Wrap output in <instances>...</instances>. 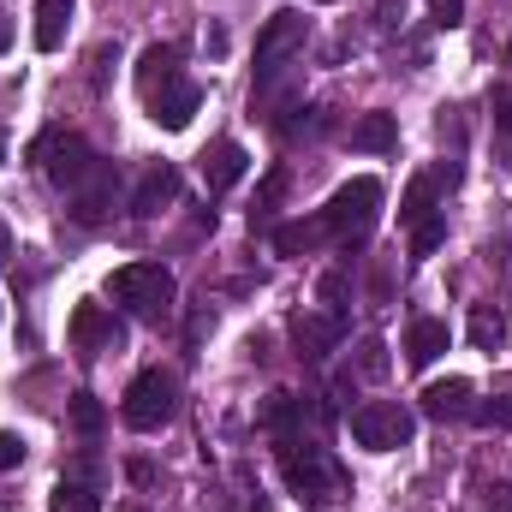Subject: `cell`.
I'll use <instances>...</instances> for the list:
<instances>
[{
    "instance_id": "obj_1",
    "label": "cell",
    "mask_w": 512,
    "mask_h": 512,
    "mask_svg": "<svg viewBox=\"0 0 512 512\" xmlns=\"http://www.w3.org/2000/svg\"><path fill=\"white\" fill-rule=\"evenodd\" d=\"M137 96H143V108H149V120L167 131H185L197 120V108H203V90L185 78V66H179V48L173 42H155V48H143V60H137Z\"/></svg>"
},
{
    "instance_id": "obj_2",
    "label": "cell",
    "mask_w": 512,
    "mask_h": 512,
    "mask_svg": "<svg viewBox=\"0 0 512 512\" xmlns=\"http://www.w3.org/2000/svg\"><path fill=\"white\" fill-rule=\"evenodd\" d=\"M274 459H280L286 489H292L304 507H334V501L352 489V477H346L340 459L322 447V435H286V441H274Z\"/></svg>"
},
{
    "instance_id": "obj_3",
    "label": "cell",
    "mask_w": 512,
    "mask_h": 512,
    "mask_svg": "<svg viewBox=\"0 0 512 512\" xmlns=\"http://www.w3.org/2000/svg\"><path fill=\"white\" fill-rule=\"evenodd\" d=\"M316 221H322L328 245L358 251V245L376 233V221H382V185H376V179H346V185L328 197V209H316Z\"/></svg>"
},
{
    "instance_id": "obj_4",
    "label": "cell",
    "mask_w": 512,
    "mask_h": 512,
    "mask_svg": "<svg viewBox=\"0 0 512 512\" xmlns=\"http://www.w3.org/2000/svg\"><path fill=\"white\" fill-rule=\"evenodd\" d=\"M108 292L126 304L137 322H149V328L173 322V298H179V286H173V274H167L161 262H126V268H114Z\"/></svg>"
},
{
    "instance_id": "obj_5",
    "label": "cell",
    "mask_w": 512,
    "mask_h": 512,
    "mask_svg": "<svg viewBox=\"0 0 512 512\" xmlns=\"http://www.w3.org/2000/svg\"><path fill=\"white\" fill-rule=\"evenodd\" d=\"M304 42H310V18L304 12H274L262 30H256V96L262 102L280 78H286V66L304 54Z\"/></svg>"
},
{
    "instance_id": "obj_6",
    "label": "cell",
    "mask_w": 512,
    "mask_h": 512,
    "mask_svg": "<svg viewBox=\"0 0 512 512\" xmlns=\"http://www.w3.org/2000/svg\"><path fill=\"white\" fill-rule=\"evenodd\" d=\"M120 417H126L131 429H143V435L149 429H167L179 417V370H161V364L137 370V382L120 399Z\"/></svg>"
},
{
    "instance_id": "obj_7",
    "label": "cell",
    "mask_w": 512,
    "mask_h": 512,
    "mask_svg": "<svg viewBox=\"0 0 512 512\" xmlns=\"http://www.w3.org/2000/svg\"><path fill=\"white\" fill-rule=\"evenodd\" d=\"M30 167H42L60 191H72L90 167H96V149L78 137V131H66V126H48L36 143H30Z\"/></svg>"
},
{
    "instance_id": "obj_8",
    "label": "cell",
    "mask_w": 512,
    "mask_h": 512,
    "mask_svg": "<svg viewBox=\"0 0 512 512\" xmlns=\"http://www.w3.org/2000/svg\"><path fill=\"white\" fill-rule=\"evenodd\" d=\"M417 435V417L399 405V399H364L352 411V441L370 447V453H393V447H411Z\"/></svg>"
},
{
    "instance_id": "obj_9",
    "label": "cell",
    "mask_w": 512,
    "mask_h": 512,
    "mask_svg": "<svg viewBox=\"0 0 512 512\" xmlns=\"http://www.w3.org/2000/svg\"><path fill=\"white\" fill-rule=\"evenodd\" d=\"M114 197H120V167L96 155V167L66 191V215H72L78 227H102V221L114 215Z\"/></svg>"
},
{
    "instance_id": "obj_10",
    "label": "cell",
    "mask_w": 512,
    "mask_h": 512,
    "mask_svg": "<svg viewBox=\"0 0 512 512\" xmlns=\"http://www.w3.org/2000/svg\"><path fill=\"white\" fill-rule=\"evenodd\" d=\"M66 334H72V352L90 364V358H102V352H120L126 346V322L114 316V310H102V304H78L72 310V322H66Z\"/></svg>"
},
{
    "instance_id": "obj_11",
    "label": "cell",
    "mask_w": 512,
    "mask_h": 512,
    "mask_svg": "<svg viewBox=\"0 0 512 512\" xmlns=\"http://www.w3.org/2000/svg\"><path fill=\"white\" fill-rule=\"evenodd\" d=\"M197 167H203V191H209V197H221V191H233V185L251 173V155H245V143L215 137V143L197 155Z\"/></svg>"
},
{
    "instance_id": "obj_12",
    "label": "cell",
    "mask_w": 512,
    "mask_h": 512,
    "mask_svg": "<svg viewBox=\"0 0 512 512\" xmlns=\"http://www.w3.org/2000/svg\"><path fill=\"white\" fill-rule=\"evenodd\" d=\"M173 203H179V167H173V161H149L143 179H137V191H131V215H137V221H155V215L173 209Z\"/></svg>"
},
{
    "instance_id": "obj_13",
    "label": "cell",
    "mask_w": 512,
    "mask_h": 512,
    "mask_svg": "<svg viewBox=\"0 0 512 512\" xmlns=\"http://www.w3.org/2000/svg\"><path fill=\"white\" fill-rule=\"evenodd\" d=\"M48 512H102V477H96V465H72V471L54 483Z\"/></svg>"
},
{
    "instance_id": "obj_14",
    "label": "cell",
    "mask_w": 512,
    "mask_h": 512,
    "mask_svg": "<svg viewBox=\"0 0 512 512\" xmlns=\"http://www.w3.org/2000/svg\"><path fill=\"white\" fill-rule=\"evenodd\" d=\"M292 340H298V358H304V364H322V358L346 340V322L328 316V310H322V316H292Z\"/></svg>"
},
{
    "instance_id": "obj_15",
    "label": "cell",
    "mask_w": 512,
    "mask_h": 512,
    "mask_svg": "<svg viewBox=\"0 0 512 512\" xmlns=\"http://www.w3.org/2000/svg\"><path fill=\"white\" fill-rule=\"evenodd\" d=\"M471 411H477V399H471V382H465V376H447V382L423 387V417H435V423H465Z\"/></svg>"
},
{
    "instance_id": "obj_16",
    "label": "cell",
    "mask_w": 512,
    "mask_h": 512,
    "mask_svg": "<svg viewBox=\"0 0 512 512\" xmlns=\"http://www.w3.org/2000/svg\"><path fill=\"white\" fill-rule=\"evenodd\" d=\"M447 340H453V334H447V322L417 316V322L405 328V364H411V370H429V364L447 352Z\"/></svg>"
},
{
    "instance_id": "obj_17",
    "label": "cell",
    "mask_w": 512,
    "mask_h": 512,
    "mask_svg": "<svg viewBox=\"0 0 512 512\" xmlns=\"http://www.w3.org/2000/svg\"><path fill=\"white\" fill-rule=\"evenodd\" d=\"M72 12H78V0H36V48H42V54H54V48L66 42Z\"/></svg>"
},
{
    "instance_id": "obj_18",
    "label": "cell",
    "mask_w": 512,
    "mask_h": 512,
    "mask_svg": "<svg viewBox=\"0 0 512 512\" xmlns=\"http://www.w3.org/2000/svg\"><path fill=\"white\" fill-rule=\"evenodd\" d=\"M352 149H364V155H393L399 149V120L393 114H364L358 126H352Z\"/></svg>"
},
{
    "instance_id": "obj_19",
    "label": "cell",
    "mask_w": 512,
    "mask_h": 512,
    "mask_svg": "<svg viewBox=\"0 0 512 512\" xmlns=\"http://www.w3.org/2000/svg\"><path fill=\"white\" fill-rule=\"evenodd\" d=\"M268 239H274V251H280V256H310V251H322V245H328V233H322V221H316V215H310V221H280Z\"/></svg>"
},
{
    "instance_id": "obj_20",
    "label": "cell",
    "mask_w": 512,
    "mask_h": 512,
    "mask_svg": "<svg viewBox=\"0 0 512 512\" xmlns=\"http://www.w3.org/2000/svg\"><path fill=\"white\" fill-rule=\"evenodd\" d=\"M435 173H417L411 179V191H405V203H399V227H417L423 215H435Z\"/></svg>"
},
{
    "instance_id": "obj_21",
    "label": "cell",
    "mask_w": 512,
    "mask_h": 512,
    "mask_svg": "<svg viewBox=\"0 0 512 512\" xmlns=\"http://www.w3.org/2000/svg\"><path fill=\"white\" fill-rule=\"evenodd\" d=\"M280 191H286V167H274V173L262 179V191H256V203H251V227L274 233V209H280Z\"/></svg>"
},
{
    "instance_id": "obj_22",
    "label": "cell",
    "mask_w": 512,
    "mask_h": 512,
    "mask_svg": "<svg viewBox=\"0 0 512 512\" xmlns=\"http://www.w3.org/2000/svg\"><path fill=\"white\" fill-rule=\"evenodd\" d=\"M471 340H477V352H495V346L507 340V322H501L495 304H477V310H471Z\"/></svg>"
},
{
    "instance_id": "obj_23",
    "label": "cell",
    "mask_w": 512,
    "mask_h": 512,
    "mask_svg": "<svg viewBox=\"0 0 512 512\" xmlns=\"http://www.w3.org/2000/svg\"><path fill=\"white\" fill-rule=\"evenodd\" d=\"M66 411H72V429H78L84 441H96V435H102V423H108V411H102V399H96V393H72V405H66Z\"/></svg>"
},
{
    "instance_id": "obj_24",
    "label": "cell",
    "mask_w": 512,
    "mask_h": 512,
    "mask_svg": "<svg viewBox=\"0 0 512 512\" xmlns=\"http://www.w3.org/2000/svg\"><path fill=\"white\" fill-rule=\"evenodd\" d=\"M447 245V215L435 209V215H423L417 227H411V256H435Z\"/></svg>"
},
{
    "instance_id": "obj_25",
    "label": "cell",
    "mask_w": 512,
    "mask_h": 512,
    "mask_svg": "<svg viewBox=\"0 0 512 512\" xmlns=\"http://www.w3.org/2000/svg\"><path fill=\"white\" fill-rule=\"evenodd\" d=\"M346 298H352L346 274H340V268H334V274H322V304H328V316H340V322H346Z\"/></svg>"
},
{
    "instance_id": "obj_26",
    "label": "cell",
    "mask_w": 512,
    "mask_h": 512,
    "mask_svg": "<svg viewBox=\"0 0 512 512\" xmlns=\"http://www.w3.org/2000/svg\"><path fill=\"white\" fill-rule=\"evenodd\" d=\"M471 417H477L483 429H512V393H501V399H483Z\"/></svg>"
},
{
    "instance_id": "obj_27",
    "label": "cell",
    "mask_w": 512,
    "mask_h": 512,
    "mask_svg": "<svg viewBox=\"0 0 512 512\" xmlns=\"http://www.w3.org/2000/svg\"><path fill=\"white\" fill-rule=\"evenodd\" d=\"M24 459H30V441L12 435V429H0V471H18Z\"/></svg>"
},
{
    "instance_id": "obj_28",
    "label": "cell",
    "mask_w": 512,
    "mask_h": 512,
    "mask_svg": "<svg viewBox=\"0 0 512 512\" xmlns=\"http://www.w3.org/2000/svg\"><path fill=\"white\" fill-rule=\"evenodd\" d=\"M429 12H435L441 30H459L465 24V0H429Z\"/></svg>"
},
{
    "instance_id": "obj_29",
    "label": "cell",
    "mask_w": 512,
    "mask_h": 512,
    "mask_svg": "<svg viewBox=\"0 0 512 512\" xmlns=\"http://www.w3.org/2000/svg\"><path fill=\"white\" fill-rule=\"evenodd\" d=\"M489 512H512V483H501V489H489Z\"/></svg>"
},
{
    "instance_id": "obj_30",
    "label": "cell",
    "mask_w": 512,
    "mask_h": 512,
    "mask_svg": "<svg viewBox=\"0 0 512 512\" xmlns=\"http://www.w3.org/2000/svg\"><path fill=\"white\" fill-rule=\"evenodd\" d=\"M495 126L512 137V96H495Z\"/></svg>"
},
{
    "instance_id": "obj_31",
    "label": "cell",
    "mask_w": 512,
    "mask_h": 512,
    "mask_svg": "<svg viewBox=\"0 0 512 512\" xmlns=\"http://www.w3.org/2000/svg\"><path fill=\"white\" fill-rule=\"evenodd\" d=\"M6 256H12V227H6V215H0V268H6Z\"/></svg>"
},
{
    "instance_id": "obj_32",
    "label": "cell",
    "mask_w": 512,
    "mask_h": 512,
    "mask_svg": "<svg viewBox=\"0 0 512 512\" xmlns=\"http://www.w3.org/2000/svg\"><path fill=\"white\" fill-rule=\"evenodd\" d=\"M6 42H12V24H6V12H0V54H6Z\"/></svg>"
},
{
    "instance_id": "obj_33",
    "label": "cell",
    "mask_w": 512,
    "mask_h": 512,
    "mask_svg": "<svg viewBox=\"0 0 512 512\" xmlns=\"http://www.w3.org/2000/svg\"><path fill=\"white\" fill-rule=\"evenodd\" d=\"M507 66H512V42H507Z\"/></svg>"
},
{
    "instance_id": "obj_34",
    "label": "cell",
    "mask_w": 512,
    "mask_h": 512,
    "mask_svg": "<svg viewBox=\"0 0 512 512\" xmlns=\"http://www.w3.org/2000/svg\"><path fill=\"white\" fill-rule=\"evenodd\" d=\"M126 512H143V507H126Z\"/></svg>"
},
{
    "instance_id": "obj_35",
    "label": "cell",
    "mask_w": 512,
    "mask_h": 512,
    "mask_svg": "<svg viewBox=\"0 0 512 512\" xmlns=\"http://www.w3.org/2000/svg\"><path fill=\"white\" fill-rule=\"evenodd\" d=\"M0 161H6V149H0Z\"/></svg>"
},
{
    "instance_id": "obj_36",
    "label": "cell",
    "mask_w": 512,
    "mask_h": 512,
    "mask_svg": "<svg viewBox=\"0 0 512 512\" xmlns=\"http://www.w3.org/2000/svg\"><path fill=\"white\" fill-rule=\"evenodd\" d=\"M316 6H328V0H316Z\"/></svg>"
}]
</instances>
